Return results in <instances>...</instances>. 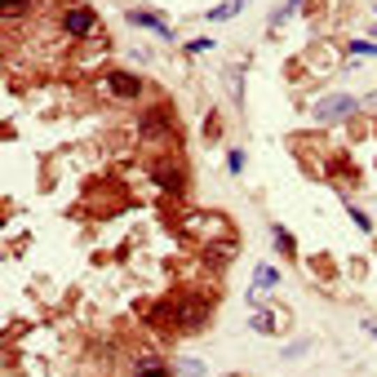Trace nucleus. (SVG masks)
Returning <instances> with one entry per match:
<instances>
[{"mask_svg": "<svg viewBox=\"0 0 377 377\" xmlns=\"http://www.w3.org/2000/svg\"><path fill=\"white\" fill-rule=\"evenodd\" d=\"M102 89L111 93L116 102H138L142 93H147V84L133 76V71H107V76H102Z\"/></svg>", "mask_w": 377, "mask_h": 377, "instance_id": "obj_1", "label": "nucleus"}, {"mask_svg": "<svg viewBox=\"0 0 377 377\" xmlns=\"http://www.w3.org/2000/svg\"><path fill=\"white\" fill-rule=\"evenodd\" d=\"M360 111V98H351V93H328V98L315 102V120H324V125H333V120H351Z\"/></svg>", "mask_w": 377, "mask_h": 377, "instance_id": "obj_2", "label": "nucleus"}, {"mask_svg": "<svg viewBox=\"0 0 377 377\" xmlns=\"http://www.w3.org/2000/svg\"><path fill=\"white\" fill-rule=\"evenodd\" d=\"M63 31L71 36V40H84V36L98 31V14H93L89 5H67L63 9Z\"/></svg>", "mask_w": 377, "mask_h": 377, "instance_id": "obj_3", "label": "nucleus"}, {"mask_svg": "<svg viewBox=\"0 0 377 377\" xmlns=\"http://www.w3.org/2000/svg\"><path fill=\"white\" fill-rule=\"evenodd\" d=\"M138 133L151 142V147H155V142H169V138H174V120H169V111H142Z\"/></svg>", "mask_w": 377, "mask_h": 377, "instance_id": "obj_4", "label": "nucleus"}, {"mask_svg": "<svg viewBox=\"0 0 377 377\" xmlns=\"http://www.w3.org/2000/svg\"><path fill=\"white\" fill-rule=\"evenodd\" d=\"M129 22H133V27H151L155 36H164V40L174 36V31H169V22L160 14H147V9H129Z\"/></svg>", "mask_w": 377, "mask_h": 377, "instance_id": "obj_5", "label": "nucleus"}, {"mask_svg": "<svg viewBox=\"0 0 377 377\" xmlns=\"http://www.w3.org/2000/svg\"><path fill=\"white\" fill-rule=\"evenodd\" d=\"M151 178L160 182L169 196H182V187H187V182H182V174H174V169H151Z\"/></svg>", "mask_w": 377, "mask_h": 377, "instance_id": "obj_6", "label": "nucleus"}, {"mask_svg": "<svg viewBox=\"0 0 377 377\" xmlns=\"http://www.w3.org/2000/svg\"><path fill=\"white\" fill-rule=\"evenodd\" d=\"M240 9H245V0H222V5H217V9H209L204 18H209V22H231V18L240 14Z\"/></svg>", "mask_w": 377, "mask_h": 377, "instance_id": "obj_7", "label": "nucleus"}, {"mask_svg": "<svg viewBox=\"0 0 377 377\" xmlns=\"http://www.w3.org/2000/svg\"><path fill=\"white\" fill-rule=\"evenodd\" d=\"M302 5H307V0H284V5H279V9H275V14H271V27H284V22H288V18H293V14H298V9H302Z\"/></svg>", "mask_w": 377, "mask_h": 377, "instance_id": "obj_8", "label": "nucleus"}, {"mask_svg": "<svg viewBox=\"0 0 377 377\" xmlns=\"http://www.w3.org/2000/svg\"><path fill=\"white\" fill-rule=\"evenodd\" d=\"M275 284H279L275 266H258V271H253V288H275Z\"/></svg>", "mask_w": 377, "mask_h": 377, "instance_id": "obj_9", "label": "nucleus"}, {"mask_svg": "<svg viewBox=\"0 0 377 377\" xmlns=\"http://www.w3.org/2000/svg\"><path fill=\"white\" fill-rule=\"evenodd\" d=\"M275 324H279V320H275L271 311H262V307L253 311V320H249V328H258V333H275Z\"/></svg>", "mask_w": 377, "mask_h": 377, "instance_id": "obj_10", "label": "nucleus"}, {"mask_svg": "<svg viewBox=\"0 0 377 377\" xmlns=\"http://www.w3.org/2000/svg\"><path fill=\"white\" fill-rule=\"evenodd\" d=\"M0 9H5V22L9 18H27L31 14V0H0Z\"/></svg>", "mask_w": 377, "mask_h": 377, "instance_id": "obj_11", "label": "nucleus"}, {"mask_svg": "<svg viewBox=\"0 0 377 377\" xmlns=\"http://www.w3.org/2000/svg\"><path fill=\"white\" fill-rule=\"evenodd\" d=\"M138 377H169V369H164L160 360H142L138 364Z\"/></svg>", "mask_w": 377, "mask_h": 377, "instance_id": "obj_12", "label": "nucleus"}, {"mask_svg": "<svg viewBox=\"0 0 377 377\" xmlns=\"http://www.w3.org/2000/svg\"><path fill=\"white\" fill-rule=\"evenodd\" d=\"M351 54L355 58H377V45L373 40H351Z\"/></svg>", "mask_w": 377, "mask_h": 377, "instance_id": "obj_13", "label": "nucleus"}, {"mask_svg": "<svg viewBox=\"0 0 377 377\" xmlns=\"http://www.w3.org/2000/svg\"><path fill=\"white\" fill-rule=\"evenodd\" d=\"M271 236H275V245H279V249H284V253H298V245H293V236H288V231H284V226H275V231H271Z\"/></svg>", "mask_w": 377, "mask_h": 377, "instance_id": "obj_14", "label": "nucleus"}, {"mask_svg": "<svg viewBox=\"0 0 377 377\" xmlns=\"http://www.w3.org/2000/svg\"><path fill=\"white\" fill-rule=\"evenodd\" d=\"M226 169H231V174H245V151H226Z\"/></svg>", "mask_w": 377, "mask_h": 377, "instance_id": "obj_15", "label": "nucleus"}, {"mask_svg": "<svg viewBox=\"0 0 377 377\" xmlns=\"http://www.w3.org/2000/svg\"><path fill=\"white\" fill-rule=\"evenodd\" d=\"M351 222H355L360 231H373V217L364 213V209H355V204H351Z\"/></svg>", "mask_w": 377, "mask_h": 377, "instance_id": "obj_16", "label": "nucleus"}, {"mask_svg": "<svg viewBox=\"0 0 377 377\" xmlns=\"http://www.w3.org/2000/svg\"><path fill=\"white\" fill-rule=\"evenodd\" d=\"M213 49V40H204V36H200V40H187V54H209Z\"/></svg>", "mask_w": 377, "mask_h": 377, "instance_id": "obj_17", "label": "nucleus"}, {"mask_svg": "<svg viewBox=\"0 0 377 377\" xmlns=\"http://www.w3.org/2000/svg\"><path fill=\"white\" fill-rule=\"evenodd\" d=\"M182 377H204V364L200 360H187V364H182Z\"/></svg>", "mask_w": 377, "mask_h": 377, "instance_id": "obj_18", "label": "nucleus"}, {"mask_svg": "<svg viewBox=\"0 0 377 377\" xmlns=\"http://www.w3.org/2000/svg\"><path fill=\"white\" fill-rule=\"evenodd\" d=\"M364 107H377V98H369V102H364Z\"/></svg>", "mask_w": 377, "mask_h": 377, "instance_id": "obj_19", "label": "nucleus"}, {"mask_svg": "<svg viewBox=\"0 0 377 377\" xmlns=\"http://www.w3.org/2000/svg\"><path fill=\"white\" fill-rule=\"evenodd\" d=\"M226 377H240V373H226Z\"/></svg>", "mask_w": 377, "mask_h": 377, "instance_id": "obj_20", "label": "nucleus"}]
</instances>
